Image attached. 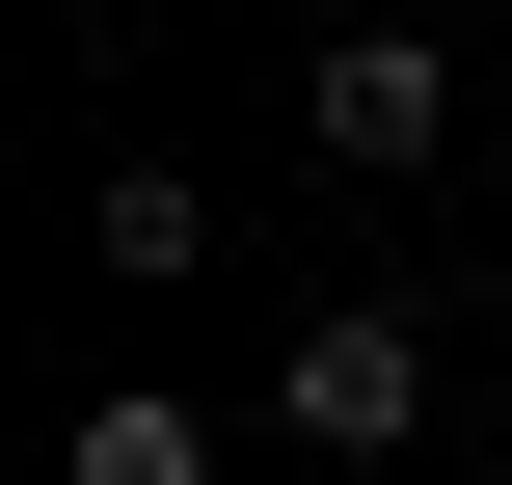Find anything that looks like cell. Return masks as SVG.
Returning <instances> with one entry per match:
<instances>
[{
    "label": "cell",
    "instance_id": "1",
    "mask_svg": "<svg viewBox=\"0 0 512 485\" xmlns=\"http://www.w3.org/2000/svg\"><path fill=\"white\" fill-rule=\"evenodd\" d=\"M270 432H297V485H405V432H432V324L324 297V324L270 351Z\"/></svg>",
    "mask_w": 512,
    "mask_h": 485
},
{
    "label": "cell",
    "instance_id": "2",
    "mask_svg": "<svg viewBox=\"0 0 512 485\" xmlns=\"http://www.w3.org/2000/svg\"><path fill=\"white\" fill-rule=\"evenodd\" d=\"M297 135H324L351 189H432V162H459V54H432V27H324V81H297Z\"/></svg>",
    "mask_w": 512,
    "mask_h": 485
},
{
    "label": "cell",
    "instance_id": "3",
    "mask_svg": "<svg viewBox=\"0 0 512 485\" xmlns=\"http://www.w3.org/2000/svg\"><path fill=\"white\" fill-rule=\"evenodd\" d=\"M81 270H108V297H189V270H216V189H189V162H108V189H81Z\"/></svg>",
    "mask_w": 512,
    "mask_h": 485
},
{
    "label": "cell",
    "instance_id": "4",
    "mask_svg": "<svg viewBox=\"0 0 512 485\" xmlns=\"http://www.w3.org/2000/svg\"><path fill=\"white\" fill-rule=\"evenodd\" d=\"M54 485H216V405L189 378H108V405H54Z\"/></svg>",
    "mask_w": 512,
    "mask_h": 485
}]
</instances>
